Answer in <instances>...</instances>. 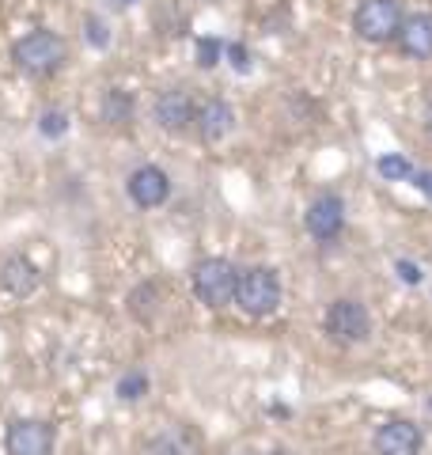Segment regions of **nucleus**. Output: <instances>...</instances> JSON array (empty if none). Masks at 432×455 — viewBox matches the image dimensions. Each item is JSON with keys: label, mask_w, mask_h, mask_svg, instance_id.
<instances>
[{"label": "nucleus", "mask_w": 432, "mask_h": 455, "mask_svg": "<svg viewBox=\"0 0 432 455\" xmlns=\"http://www.w3.org/2000/svg\"><path fill=\"white\" fill-rule=\"evenodd\" d=\"M398 50L410 61H428L432 57V12H413L398 27Z\"/></svg>", "instance_id": "obj_13"}, {"label": "nucleus", "mask_w": 432, "mask_h": 455, "mask_svg": "<svg viewBox=\"0 0 432 455\" xmlns=\"http://www.w3.org/2000/svg\"><path fill=\"white\" fill-rule=\"evenodd\" d=\"M425 433L410 418H391L376 429V455H421Z\"/></svg>", "instance_id": "obj_11"}, {"label": "nucleus", "mask_w": 432, "mask_h": 455, "mask_svg": "<svg viewBox=\"0 0 432 455\" xmlns=\"http://www.w3.org/2000/svg\"><path fill=\"white\" fill-rule=\"evenodd\" d=\"M273 455H288V451H273Z\"/></svg>", "instance_id": "obj_27"}, {"label": "nucleus", "mask_w": 432, "mask_h": 455, "mask_svg": "<svg viewBox=\"0 0 432 455\" xmlns=\"http://www.w3.org/2000/svg\"><path fill=\"white\" fill-rule=\"evenodd\" d=\"M148 455H205V440L194 425L175 421L148 440Z\"/></svg>", "instance_id": "obj_12"}, {"label": "nucleus", "mask_w": 432, "mask_h": 455, "mask_svg": "<svg viewBox=\"0 0 432 455\" xmlns=\"http://www.w3.org/2000/svg\"><path fill=\"white\" fill-rule=\"evenodd\" d=\"M406 20L398 0H360L353 12V31L360 42H372V46H383V42L398 38V27Z\"/></svg>", "instance_id": "obj_4"}, {"label": "nucleus", "mask_w": 432, "mask_h": 455, "mask_svg": "<svg viewBox=\"0 0 432 455\" xmlns=\"http://www.w3.org/2000/svg\"><path fill=\"white\" fill-rule=\"evenodd\" d=\"M194 46H197V65H201V68H216V65H220V57H224V42L216 38V35H201V38L194 42Z\"/></svg>", "instance_id": "obj_20"}, {"label": "nucleus", "mask_w": 432, "mask_h": 455, "mask_svg": "<svg viewBox=\"0 0 432 455\" xmlns=\"http://www.w3.org/2000/svg\"><path fill=\"white\" fill-rule=\"evenodd\" d=\"M281 274L273 266H247L239 269L236 277V307L243 311L247 319H269L273 311L281 307Z\"/></svg>", "instance_id": "obj_2"}, {"label": "nucleus", "mask_w": 432, "mask_h": 455, "mask_svg": "<svg viewBox=\"0 0 432 455\" xmlns=\"http://www.w3.org/2000/svg\"><path fill=\"white\" fill-rule=\"evenodd\" d=\"M326 334L338 341V346H360V341H368L372 338V315H368V307L353 300V296H338L334 304L326 307Z\"/></svg>", "instance_id": "obj_5"}, {"label": "nucleus", "mask_w": 432, "mask_h": 455, "mask_svg": "<svg viewBox=\"0 0 432 455\" xmlns=\"http://www.w3.org/2000/svg\"><path fill=\"white\" fill-rule=\"evenodd\" d=\"M65 61H68V42L57 31H46V27L23 35L16 46H12V65H16L27 80H50L61 73Z\"/></svg>", "instance_id": "obj_1"}, {"label": "nucleus", "mask_w": 432, "mask_h": 455, "mask_svg": "<svg viewBox=\"0 0 432 455\" xmlns=\"http://www.w3.org/2000/svg\"><path fill=\"white\" fill-rule=\"evenodd\" d=\"M428 410H432V398H428Z\"/></svg>", "instance_id": "obj_28"}, {"label": "nucleus", "mask_w": 432, "mask_h": 455, "mask_svg": "<svg viewBox=\"0 0 432 455\" xmlns=\"http://www.w3.org/2000/svg\"><path fill=\"white\" fill-rule=\"evenodd\" d=\"M224 57L232 61L236 73H251L254 68V57H251V50L243 46V42H224Z\"/></svg>", "instance_id": "obj_22"}, {"label": "nucleus", "mask_w": 432, "mask_h": 455, "mask_svg": "<svg viewBox=\"0 0 432 455\" xmlns=\"http://www.w3.org/2000/svg\"><path fill=\"white\" fill-rule=\"evenodd\" d=\"M160 300H164V289L156 281H144L129 292V315L140 319V323H152L156 311H160Z\"/></svg>", "instance_id": "obj_16"}, {"label": "nucleus", "mask_w": 432, "mask_h": 455, "mask_svg": "<svg viewBox=\"0 0 432 455\" xmlns=\"http://www.w3.org/2000/svg\"><path fill=\"white\" fill-rule=\"evenodd\" d=\"M99 114H103V122L114 125V130H125V125L133 122V114H137L133 92H125V88H107V92H103V103H99Z\"/></svg>", "instance_id": "obj_15"}, {"label": "nucleus", "mask_w": 432, "mask_h": 455, "mask_svg": "<svg viewBox=\"0 0 432 455\" xmlns=\"http://www.w3.org/2000/svg\"><path fill=\"white\" fill-rule=\"evenodd\" d=\"M236 277H239V266L220 259V254H209L190 269V284H194V296L205 307L220 311L236 300Z\"/></svg>", "instance_id": "obj_3"}, {"label": "nucleus", "mask_w": 432, "mask_h": 455, "mask_svg": "<svg viewBox=\"0 0 432 455\" xmlns=\"http://www.w3.org/2000/svg\"><path fill=\"white\" fill-rule=\"evenodd\" d=\"M38 284H42V274H38V266L27 259V254H8V259L0 262V289H4L8 296L27 300Z\"/></svg>", "instance_id": "obj_14"}, {"label": "nucleus", "mask_w": 432, "mask_h": 455, "mask_svg": "<svg viewBox=\"0 0 432 455\" xmlns=\"http://www.w3.org/2000/svg\"><path fill=\"white\" fill-rule=\"evenodd\" d=\"M421 122H425V133L432 137V84H428V92H425V107H421Z\"/></svg>", "instance_id": "obj_25"}, {"label": "nucleus", "mask_w": 432, "mask_h": 455, "mask_svg": "<svg viewBox=\"0 0 432 455\" xmlns=\"http://www.w3.org/2000/svg\"><path fill=\"white\" fill-rule=\"evenodd\" d=\"M194 114H197V103L186 88H167L152 103V118L164 133H186L194 125Z\"/></svg>", "instance_id": "obj_8"}, {"label": "nucleus", "mask_w": 432, "mask_h": 455, "mask_svg": "<svg viewBox=\"0 0 432 455\" xmlns=\"http://www.w3.org/2000/svg\"><path fill=\"white\" fill-rule=\"evenodd\" d=\"M125 194L133 197L137 209H160V205H167V197H171V179H167L164 167L144 164L125 179Z\"/></svg>", "instance_id": "obj_9"}, {"label": "nucleus", "mask_w": 432, "mask_h": 455, "mask_svg": "<svg viewBox=\"0 0 432 455\" xmlns=\"http://www.w3.org/2000/svg\"><path fill=\"white\" fill-rule=\"evenodd\" d=\"M194 133L201 145H220L236 133V110L228 99H205L194 114Z\"/></svg>", "instance_id": "obj_10"}, {"label": "nucleus", "mask_w": 432, "mask_h": 455, "mask_svg": "<svg viewBox=\"0 0 432 455\" xmlns=\"http://www.w3.org/2000/svg\"><path fill=\"white\" fill-rule=\"evenodd\" d=\"M68 125H72V118H68L61 107H50V110L38 114V133L46 137V140H61L68 133Z\"/></svg>", "instance_id": "obj_19"}, {"label": "nucleus", "mask_w": 432, "mask_h": 455, "mask_svg": "<svg viewBox=\"0 0 432 455\" xmlns=\"http://www.w3.org/2000/svg\"><path fill=\"white\" fill-rule=\"evenodd\" d=\"M84 38H88L92 50H107L110 46V27H107V20H99L95 12H92V16H84Z\"/></svg>", "instance_id": "obj_21"}, {"label": "nucleus", "mask_w": 432, "mask_h": 455, "mask_svg": "<svg viewBox=\"0 0 432 455\" xmlns=\"http://www.w3.org/2000/svg\"><path fill=\"white\" fill-rule=\"evenodd\" d=\"M410 182H413V187H417V190H421V194L428 197V202H432V171H425V167H417V171H413V175H410Z\"/></svg>", "instance_id": "obj_24"}, {"label": "nucleus", "mask_w": 432, "mask_h": 455, "mask_svg": "<svg viewBox=\"0 0 432 455\" xmlns=\"http://www.w3.org/2000/svg\"><path fill=\"white\" fill-rule=\"evenodd\" d=\"M376 171H380L387 182H410V175H413L417 167L402 152H387V156H380V160H376Z\"/></svg>", "instance_id": "obj_18"}, {"label": "nucleus", "mask_w": 432, "mask_h": 455, "mask_svg": "<svg viewBox=\"0 0 432 455\" xmlns=\"http://www.w3.org/2000/svg\"><path fill=\"white\" fill-rule=\"evenodd\" d=\"M304 228H308L311 239H319V243H334V239L341 235V228H345V202H341V194H334V190L315 194L308 212H304Z\"/></svg>", "instance_id": "obj_7"}, {"label": "nucleus", "mask_w": 432, "mask_h": 455, "mask_svg": "<svg viewBox=\"0 0 432 455\" xmlns=\"http://www.w3.org/2000/svg\"><path fill=\"white\" fill-rule=\"evenodd\" d=\"M148 391H152V379L144 368H129V372L118 379V387H114V395H118L122 403H140Z\"/></svg>", "instance_id": "obj_17"}, {"label": "nucleus", "mask_w": 432, "mask_h": 455, "mask_svg": "<svg viewBox=\"0 0 432 455\" xmlns=\"http://www.w3.org/2000/svg\"><path fill=\"white\" fill-rule=\"evenodd\" d=\"M57 429L42 418H16L4 429V455H53Z\"/></svg>", "instance_id": "obj_6"}, {"label": "nucleus", "mask_w": 432, "mask_h": 455, "mask_svg": "<svg viewBox=\"0 0 432 455\" xmlns=\"http://www.w3.org/2000/svg\"><path fill=\"white\" fill-rule=\"evenodd\" d=\"M395 274H398V281H406V284H421V266H417V262L398 259L395 262Z\"/></svg>", "instance_id": "obj_23"}, {"label": "nucleus", "mask_w": 432, "mask_h": 455, "mask_svg": "<svg viewBox=\"0 0 432 455\" xmlns=\"http://www.w3.org/2000/svg\"><path fill=\"white\" fill-rule=\"evenodd\" d=\"M110 8H129V4H137V0H107Z\"/></svg>", "instance_id": "obj_26"}]
</instances>
